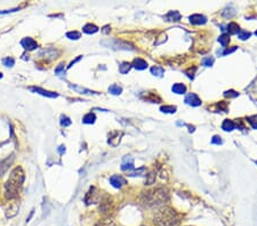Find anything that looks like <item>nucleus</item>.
<instances>
[{"instance_id":"nucleus-1","label":"nucleus","mask_w":257,"mask_h":226,"mask_svg":"<svg viewBox=\"0 0 257 226\" xmlns=\"http://www.w3.org/2000/svg\"><path fill=\"white\" fill-rule=\"evenodd\" d=\"M24 179H25V175H24V171L21 167H16L12 170L9 178L6 182L5 185L6 199L13 200V199L19 197V191L23 186Z\"/></svg>"},{"instance_id":"nucleus-2","label":"nucleus","mask_w":257,"mask_h":226,"mask_svg":"<svg viewBox=\"0 0 257 226\" xmlns=\"http://www.w3.org/2000/svg\"><path fill=\"white\" fill-rule=\"evenodd\" d=\"M153 221L158 226H176L178 224V215L169 207H164L155 212Z\"/></svg>"},{"instance_id":"nucleus-3","label":"nucleus","mask_w":257,"mask_h":226,"mask_svg":"<svg viewBox=\"0 0 257 226\" xmlns=\"http://www.w3.org/2000/svg\"><path fill=\"white\" fill-rule=\"evenodd\" d=\"M168 199V193L166 188H155L143 194V201L148 204H157L165 202Z\"/></svg>"},{"instance_id":"nucleus-4","label":"nucleus","mask_w":257,"mask_h":226,"mask_svg":"<svg viewBox=\"0 0 257 226\" xmlns=\"http://www.w3.org/2000/svg\"><path fill=\"white\" fill-rule=\"evenodd\" d=\"M39 56L47 58V60H55L60 56V50L57 49H53V48H48V49H42L39 53Z\"/></svg>"},{"instance_id":"nucleus-5","label":"nucleus","mask_w":257,"mask_h":226,"mask_svg":"<svg viewBox=\"0 0 257 226\" xmlns=\"http://www.w3.org/2000/svg\"><path fill=\"white\" fill-rule=\"evenodd\" d=\"M30 90L36 93V94H40L45 97H49V98H56L58 94L57 93H54V91H48V90H45L40 88V87H30Z\"/></svg>"},{"instance_id":"nucleus-6","label":"nucleus","mask_w":257,"mask_h":226,"mask_svg":"<svg viewBox=\"0 0 257 226\" xmlns=\"http://www.w3.org/2000/svg\"><path fill=\"white\" fill-rule=\"evenodd\" d=\"M21 45H22V47H23L24 49H26V50H34V49H37L38 48L37 41L33 40L32 38H29V37L22 39Z\"/></svg>"},{"instance_id":"nucleus-7","label":"nucleus","mask_w":257,"mask_h":226,"mask_svg":"<svg viewBox=\"0 0 257 226\" xmlns=\"http://www.w3.org/2000/svg\"><path fill=\"white\" fill-rule=\"evenodd\" d=\"M110 183H111V185H112L113 187L120 188L122 185H125V184H126V180H125V178H122L121 176H119V175H114V176H112V177L110 178Z\"/></svg>"},{"instance_id":"nucleus-8","label":"nucleus","mask_w":257,"mask_h":226,"mask_svg":"<svg viewBox=\"0 0 257 226\" xmlns=\"http://www.w3.org/2000/svg\"><path fill=\"white\" fill-rule=\"evenodd\" d=\"M185 103L191 106H199L201 105V99L196 94H189L185 97Z\"/></svg>"},{"instance_id":"nucleus-9","label":"nucleus","mask_w":257,"mask_h":226,"mask_svg":"<svg viewBox=\"0 0 257 226\" xmlns=\"http://www.w3.org/2000/svg\"><path fill=\"white\" fill-rule=\"evenodd\" d=\"M190 22L194 25H201L207 22V17L201 14H194L190 16Z\"/></svg>"},{"instance_id":"nucleus-10","label":"nucleus","mask_w":257,"mask_h":226,"mask_svg":"<svg viewBox=\"0 0 257 226\" xmlns=\"http://www.w3.org/2000/svg\"><path fill=\"white\" fill-rule=\"evenodd\" d=\"M122 170H131L134 169V159L131 156H125L121 165Z\"/></svg>"},{"instance_id":"nucleus-11","label":"nucleus","mask_w":257,"mask_h":226,"mask_svg":"<svg viewBox=\"0 0 257 226\" xmlns=\"http://www.w3.org/2000/svg\"><path fill=\"white\" fill-rule=\"evenodd\" d=\"M17 211H19V204L17 203H12L10 207L6 209V217L12 218V217H14L17 214Z\"/></svg>"},{"instance_id":"nucleus-12","label":"nucleus","mask_w":257,"mask_h":226,"mask_svg":"<svg viewBox=\"0 0 257 226\" xmlns=\"http://www.w3.org/2000/svg\"><path fill=\"white\" fill-rule=\"evenodd\" d=\"M131 65L134 66L135 69H137V70H145L148 67V63L144 60H142V58H135Z\"/></svg>"},{"instance_id":"nucleus-13","label":"nucleus","mask_w":257,"mask_h":226,"mask_svg":"<svg viewBox=\"0 0 257 226\" xmlns=\"http://www.w3.org/2000/svg\"><path fill=\"white\" fill-rule=\"evenodd\" d=\"M234 128H235V123L232 121V120H224V122L222 123V129L225 130V132H232Z\"/></svg>"},{"instance_id":"nucleus-14","label":"nucleus","mask_w":257,"mask_h":226,"mask_svg":"<svg viewBox=\"0 0 257 226\" xmlns=\"http://www.w3.org/2000/svg\"><path fill=\"white\" fill-rule=\"evenodd\" d=\"M172 90H173L175 94H185L186 91V87L183 85V84H175V85L172 87Z\"/></svg>"},{"instance_id":"nucleus-15","label":"nucleus","mask_w":257,"mask_h":226,"mask_svg":"<svg viewBox=\"0 0 257 226\" xmlns=\"http://www.w3.org/2000/svg\"><path fill=\"white\" fill-rule=\"evenodd\" d=\"M179 19H181V14L178 13L177 10H172V12H169L168 14L166 15L167 21H179Z\"/></svg>"},{"instance_id":"nucleus-16","label":"nucleus","mask_w":257,"mask_h":226,"mask_svg":"<svg viewBox=\"0 0 257 226\" xmlns=\"http://www.w3.org/2000/svg\"><path fill=\"white\" fill-rule=\"evenodd\" d=\"M84 32L87 33V34H92V33H96L98 31V28L95 25V24H86L84 26Z\"/></svg>"},{"instance_id":"nucleus-17","label":"nucleus","mask_w":257,"mask_h":226,"mask_svg":"<svg viewBox=\"0 0 257 226\" xmlns=\"http://www.w3.org/2000/svg\"><path fill=\"white\" fill-rule=\"evenodd\" d=\"M95 120H96V115H95L94 113L89 112V113H87V114H86V115L84 117V119H82V122L87 123V125H92V123L95 122Z\"/></svg>"},{"instance_id":"nucleus-18","label":"nucleus","mask_w":257,"mask_h":226,"mask_svg":"<svg viewBox=\"0 0 257 226\" xmlns=\"http://www.w3.org/2000/svg\"><path fill=\"white\" fill-rule=\"evenodd\" d=\"M69 87H70L71 89L75 90V91H78V93H80V94H94V91H92V90H88L86 89V88H82V87H79V86H75V85H69Z\"/></svg>"},{"instance_id":"nucleus-19","label":"nucleus","mask_w":257,"mask_h":226,"mask_svg":"<svg viewBox=\"0 0 257 226\" xmlns=\"http://www.w3.org/2000/svg\"><path fill=\"white\" fill-rule=\"evenodd\" d=\"M10 162H12V159H7V160L2 161V162H0V176H2V175L6 173V170L8 169V166L10 165Z\"/></svg>"},{"instance_id":"nucleus-20","label":"nucleus","mask_w":257,"mask_h":226,"mask_svg":"<svg viewBox=\"0 0 257 226\" xmlns=\"http://www.w3.org/2000/svg\"><path fill=\"white\" fill-rule=\"evenodd\" d=\"M96 226H117V225H116V223H114L112 219H110V218H104V219H101V221H98Z\"/></svg>"},{"instance_id":"nucleus-21","label":"nucleus","mask_w":257,"mask_h":226,"mask_svg":"<svg viewBox=\"0 0 257 226\" xmlns=\"http://www.w3.org/2000/svg\"><path fill=\"white\" fill-rule=\"evenodd\" d=\"M109 93L112 95H120L122 93V88L118 85H112L109 87Z\"/></svg>"},{"instance_id":"nucleus-22","label":"nucleus","mask_w":257,"mask_h":226,"mask_svg":"<svg viewBox=\"0 0 257 226\" xmlns=\"http://www.w3.org/2000/svg\"><path fill=\"white\" fill-rule=\"evenodd\" d=\"M227 31H229V33H231V34H234V33H238L239 31H240V29H239V25L237 23L231 22V23L227 25Z\"/></svg>"},{"instance_id":"nucleus-23","label":"nucleus","mask_w":257,"mask_h":226,"mask_svg":"<svg viewBox=\"0 0 257 226\" xmlns=\"http://www.w3.org/2000/svg\"><path fill=\"white\" fill-rule=\"evenodd\" d=\"M218 43H220L223 47H226L230 43V36L229 34H222V36L218 38Z\"/></svg>"},{"instance_id":"nucleus-24","label":"nucleus","mask_w":257,"mask_h":226,"mask_svg":"<svg viewBox=\"0 0 257 226\" xmlns=\"http://www.w3.org/2000/svg\"><path fill=\"white\" fill-rule=\"evenodd\" d=\"M130 67H131V64H129V63H122L121 65L119 66V72L121 74H126V73L129 72Z\"/></svg>"},{"instance_id":"nucleus-25","label":"nucleus","mask_w":257,"mask_h":226,"mask_svg":"<svg viewBox=\"0 0 257 226\" xmlns=\"http://www.w3.org/2000/svg\"><path fill=\"white\" fill-rule=\"evenodd\" d=\"M160 111L164 113H175L176 112V108L172 106V105H165V106L160 108Z\"/></svg>"},{"instance_id":"nucleus-26","label":"nucleus","mask_w":257,"mask_h":226,"mask_svg":"<svg viewBox=\"0 0 257 226\" xmlns=\"http://www.w3.org/2000/svg\"><path fill=\"white\" fill-rule=\"evenodd\" d=\"M151 72H152V74L153 75L161 77V75L164 74V69H162V67H160V66H153V67L151 69Z\"/></svg>"},{"instance_id":"nucleus-27","label":"nucleus","mask_w":257,"mask_h":226,"mask_svg":"<svg viewBox=\"0 0 257 226\" xmlns=\"http://www.w3.org/2000/svg\"><path fill=\"white\" fill-rule=\"evenodd\" d=\"M66 37L71 39V40H78L81 37V34H80V32H77V31H71V32L66 33Z\"/></svg>"},{"instance_id":"nucleus-28","label":"nucleus","mask_w":257,"mask_h":226,"mask_svg":"<svg viewBox=\"0 0 257 226\" xmlns=\"http://www.w3.org/2000/svg\"><path fill=\"white\" fill-rule=\"evenodd\" d=\"M2 64L5 66H7V67H12V66H14V64H15V60L14 58H12V57H6V58L2 60Z\"/></svg>"},{"instance_id":"nucleus-29","label":"nucleus","mask_w":257,"mask_h":226,"mask_svg":"<svg viewBox=\"0 0 257 226\" xmlns=\"http://www.w3.org/2000/svg\"><path fill=\"white\" fill-rule=\"evenodd\" d=\"M60 122H61V125L63 126V127H68V126H70L71 123H72V122H71L70 118H68L66 115H62V117H61V121H60Z\"/></svg>"},{"instance_id":"nucleus-30","label":"nucleus","mask_w":257,"mask_h":226,"mask_svg":"<svg viewBox=\"0 0 257 226\" xmlns=\"http://www.w3.org/2000/svg\"><path fill=\"white\" fill-rule=\"evenodd\" d=\"M250 37V33L247 32V31H243V30H240L238 32V38L241 39V40H246L248 38Z\"/></svg>"},{"instance_id":"nucleus-31","label":"nucleus","mask_w":257,"mask_h":226,"mask_svg":"<svg viewBox=\"0 0 257 226\" xmlns=\"http://www.w3.org/2000/svg\"><path fill=\"white\" fill-rule=\"evenodd\" d=\"M247 120H248V122H249L252 126V128L257 129V115H252V117H248Z\"/></svg>"},{"instance_id":"nucleus-32","label":"nucleus","mask_w":257,"mask_h":226,"mask_svg":"<svg viewBox=\"0 0 257 226\" xmlns=\"http://www.w3.org/2000/svg\"><path fill=\"white\" fill-rule=\"evenodd\" d=\"M154 180H155V174H154V173H150V174L148 175V179L145 180V184H146V185H151V184L154 183Z\"/></svg>"},{"instance_id":"nucleus-33","label":"nucleus","mask_w":257,"mask_h":226,"mask_svg":"<svg viewBox=\"0 0 257 226\" xmlns=\"http://www.w3.org/2000/svg\"><path fill=\"white\" fill-rule=\"evenodd\" d=\"M202 63H203V65H206V66H211L214 64V57H205V58L202 60Z\"/></svg>"},{"instance_id":"nucleus-34","label":"nucleus","mask_w":257,"mask_h":226,"mask_svg":"<svg viewBox=\"0 0 257 226\" xmlns=\"http://www.w3.org/2000/svg\"><path fill=\"white\" fill-rule=\"evenodd\" d=\"M238 95H239L238 93L234 91V90H227V91H225L224 93L225 97H229V98H234V97H237Z\"/></svg>"},{"instance_id":"nucleus-35","label":"nucleus","mask_w":257,"mask_h":226,"mask_svg":"<svg viewBox=\"0 0 257 226\" xmlns=\"http://www.w3.org/2000/svg\"><path fill=\"white\" fill-rule=\"evenodd\" d=\"M211 143L213 144H217V145H220V144H223V141H222V138H221L220 136H214L213 137V139H211Z\"/></svg>"},{"instance_id":"nucleus-36","label":"nucleus","mask_w":257,"mask_h":226,"mask_svg":"<svg viewBox=\"0 0 257 226\" xmlns=\"http://www.w3.org/2000/svg\"><path fill=\"white\" fill-rule=\"evenodd\" d=\"M145 170H146V169H145L144 167H142V168H140V169L135 170V171H134V173H131V174H130V176H137V175H138V176H140L141 174H143V173H144Z\"/></svg>"},{"instance_id":"nucleus-37","label":"nucleus","mask_w":257,"mask_h":226,"mask_svg":"<svg viewBox=\"0 0 257 226\" xmlns=\"http://www.w3.org/2000/svg\"><path fill=\"white\" fill-rule=\"evenodd\" d=\"M217 105H218V108H220L221 110H223V111H226V110H227V104H226V102H220Z\"/></svg>"},{"instance_id":"nucleus-38","label":"nucleus","mask_w":257,"mask_h":226,"mask_svg":"<svg viewBox=\"0 0 257 226\" xmlns=\"http://www.w3.org/2000/svg\"><path fill=\"white\" fill-rule=\"evenodd\" d=\"M63 70H64V64L62 63V64H60V65H58L56 69H55V73H56V74H60V73H61Z\"/></svg>"},{"instance_id":"nucleus-39","label":"nucleus","mask_w":257,"mask_h":226,"mask_svg":"<svg viewBox=\"0 0 257 226\" xmlns=\"http://www.w3.org/2000/svg\"><path fill=\"white\" fill-rule=\"evenodd\" d=\"M17 10H19V8H14V9L4 10V12H1V10H0V15H1V14H8V13H13V12H17Z\"/></svg>"},{"instance_id":"nucleus-40","label":"nucleus","mask_w":257,"mask_h":226,"mask_svg":"<svg viewBox=\"0 0 257 226\" xmlns=\"http://www.w3.org/2000/svg\"><path fill=\"white\" fill-rule=\"evenodd\" d=\"M81 58H82V56H79V57H77V58H75V61H72L70 63V65H69V69H70L71 66H73V64H75V63H77V62H79L80 60H81Z\"/></svg>"},{"instance_id":"nucleus-41","label":"nucleus","mask_w":257,"mask_h":226,"mask_svg":"<svg viewBox=\"0 0 257 226\" xmlns=\"http://www.w3.org/2000/svg\"><path fill=\"white\" fill-rule=\"evenodd\" d=\"M235 49H237V47H233V48H231V49H226V50L223 53V55H227V54H231V53H233Z\"/></svg>"},{"instance_id":"nucleus-42","label":"nucleus","mask_w":257,"mask_h":226,"mask_svg":"<svg viewBox=\"0 0 257 226\" xmlns=\"http://www.w3.org/2000/svg\"><path fill=\"white\" fill-rule=\"evenodd\" d=\"M58 152H60V153H63V152H65V147H64V146L63 145H61L60 146V147H58Z\"/></svg>"},{"instance_id":"nucleus-43","label":"nucleus","mask_w":257,"mask_h":226,"mask_svg":"<svg viewBox=\"0 0 257 226\" xmlns=\"http://www.w3.org/2000/svg\"><path fill=\"white\" fill-rule=\"evenodd\" d=\"M109 29H110V26H108V25H106V26H104V30H103V32H104V33H108V32H109Z\"/></svg>"},{"instance_id":"nucleus-44","label":"nucleus","mask_w":257,"mask_h":226,"mask_svg":"<svg viewBox=\"0 0 257 226\" xmlns=\"http://www.w3.org/2000/svg\"><path fill=\"white\" fill-rule=\"evenodd\" d=\"M1 78H2V73H1V72H0V79H1Z\"/></svg>"},{"instance_id":"nucleus-45","label":"nucleus","mask_w":257,"mask_h":226,"mask_svg":"<svg viewBox=\"0 0 257 226\" xmlns=\"http://www.w3.org/2000/svg\"><path fill=\"white\" fill-rule=\"evenodd\" d=\"M255 34H256V36H257V31H256V32H255Z\"/></svg>"}]
</instances>
